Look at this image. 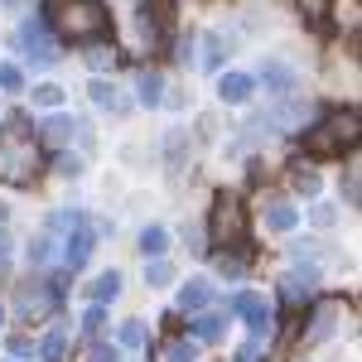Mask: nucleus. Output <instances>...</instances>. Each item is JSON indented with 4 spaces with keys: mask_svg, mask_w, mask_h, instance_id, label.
<instances>
[{
    "mask_svg": "<svg viewBox=\"0 0 362 362\" xmlns=\"http://www.w3.org/2000/svg\"><path fill=\"white\" fill-rule=\"evenodd\" d=\"M49 15L68 39H97L107 29V10L102 0H49Z\"/></svg>",
    "mask_w": 362,
    "mask_h": 362,
    "instance_id": "nucleus-1",
    "label": "nucleus"
},
{
    "mask_svg": "<svg viewBox=\"0 0 362 362\" xmlns=\"http://www.w3.org/2000/svg\"><path fill=\"white\" fill-rule=\"evenodd\" d=\"M353 140H358V116L343 112V116H329V121L305 140V150L309 155H338V150H348Z\"/></svg>",
    "mask_w": 362,
    "mask_h": 362,
    "instance_id": "nucleus-2",
    "label": "nucleus"
},
{
    "mask_svg": "<svg viewBox=\"0 0 362 362\" xmlns=\"http://www.w3.org/2000/svg\"><path fill=\"white\" fill-rule=\"evenodd\" d=\"M213 232H218V242H242V237H247V218H242V208H237V203H218Z\"/></svg>",
    "mask_w": 362,
    "mask_h": 362,
    "instance_id": "nucleus-3",
    "label": "nucleus"
},
{
    "mask_svg": "<svg viewBox=\"0 0 362 362\" xmlns=\"http://www.w3.org/2000/svg\"><path fill=\"white\" fill-rule=\"evenodd\" d=\"M334 20L353 29V25H358V0H334Z\"/></svg>",
    "mask_w": 362,
    "mask_h": 362,
    "instance_id": "nucleus-4",
    "label": "nucleus"
},
{
    "mask_svg": "<svg viewBox=\"0 0 362 362\" xmlns=\"http://www.w3.org/2000/svg\"><path fill=\"white\" fill-rule=\"evenodd\" d=\"M223 92H227V97H247V78H227Z\"/></svg>",
    "mask_w": 362,
    "mask_h": 362,
    "instance_id": "nucleus-5",
    "label": "nucleus"
}]
</instances>
